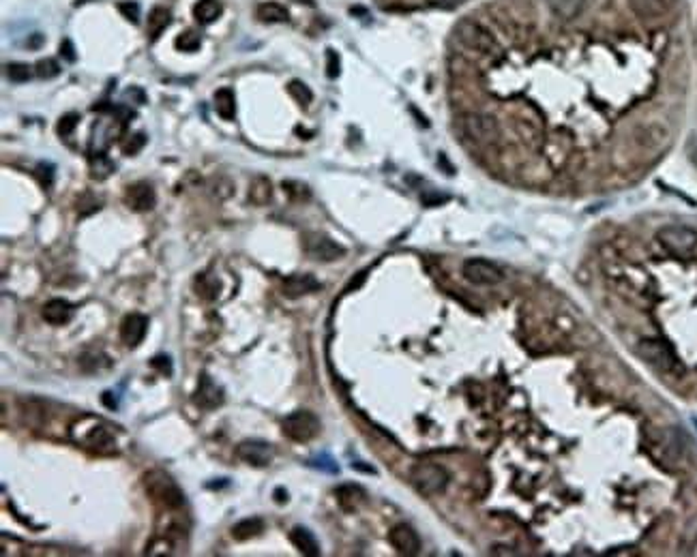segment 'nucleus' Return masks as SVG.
<instances>
[{
	"label": "nucleus",
	"mask_w": 697,
	"mask_h": 557,
	"mask_svg": "<svg viewBox=\"0 0 697 557\" xmlns=\"http://www.w3.org/2000/svg\"><path fill=\"white\" fill-rule=\"evenodd\" d=\"M41 41H43V37H41V35H32V39H30V41H26V43H28V47H39V45H41Z\"/></svg>",
	"instance_id": "obj_47"
},
{
	"label": "nucleus",
	"mask_w": 697,
	"mask_h": 557,
	"mask_svg": "<svg viewBox=\"0 0 697 557\" xmlns=\"http://www.w3.org/2000/svg\"><path fill=\"white\" fill-rule=\"evenodd\" d=\"M637 349L643 360H648L652 367L663 371V373H680V362L668 343H663L659 339H643Z\"/></svg>",
	"instance_id": "obj_6"
},
{
	"label": "nucleus",
	"mask_w": 697,
	"mask_h": 557,
	"mask_svg": "<svg viewBox=\"0 0 697 557\" xmlns=\"http://www.w3.org/2000/svg\"><path fill=\"white\" fill-rule=\"evenodd\" d=\"M410 482L423 495H438L447 488L449 474L442 465L436 463H416L410 469Z\"/></svg>",
	"instance_id": "obj_2"
},
{
	"label": "nucleus",
	"mask_w": 697,
	"mask_h": 557,
	"mask_svg": "<svg viewBox=\"0 0 697 557\" xmlns=\"http://www.w3.org/2000/svg\"><path fill=\"white\" fill-rule=\"evenodd\" d=\"M298 3H307V5H314L311 0H298Z\"/></svg>",
	"instance_id": "obj_49"
},
{
	"label": "nucleus",
	"mask_w": 697,
	"mask_h": 557,
	"mask_svg": "<svg viewBox=\"0 0 697 557\" xmlns=\"http://www.w3.org/2000/svg\"><path fill=\"white\" fill-rule=\"evenodd\" d=\"M7 77L15 84H24L30 79V66L24 62H11L7 64Z\"/></svg>",
	"instance_id": "obj_34"
},
{
	"label": "nucleus",
	"mask_w": 697,
	"mask_h": 557,
	"mask_svg": "<svg viewBox=\"0 0 697 557\" xmlns=\"http://www.w3.org/2000/svg\"><path fill=\"white\" fill-rule=\"evenodd\" d=\"M110 364H112V362H110V358L106 356L104 351H95V349H91V351L82 354V356H80V367H82L84 373H99V371L108 369Z\"/></svg>",
	"instance_id": "obj_26"
},
{
	"label": "nucleus",
	"mask_w": 697,
	"mask_h": 557,
	"mask_svg": "<svg viewBox=\"0 0 697 557\" xmlns=\"http://www.w3.org/2000/svg\"><path fill=\"white\" fill-rule=\"evenodd\" d=\"M91 176L93 178H97V180H104V178H108L112 172H114V163L104 155V153H97V155H93V159H91Z\"/></svg>",
	"instance_id": "obj_29"
},
{
	"label": "nucleus",
	"mask_w": 697,
	"mask_h": 557,
	"mask_svg": "<svg viewBox=\"0 0 697 557\" xmlns=\"http://www.w3.org/2000/svg\"><path fill=\"white\" fill-rule=\"evenodd\" d=\"M262 532H264V521L260 517H249V519H243L239 523H234L232 538L239 540V543H245V540H251V538L260 536Z\"/></svg>",
	"instance_id": "obj_19"
},
{
	"label": "nucleus",
	"mask_w": 697,
	"mask_h": 557,
	"mask_svg": "<svg viewBox=\"0 0 697 557\" xmlns=\"http://www.w3.org/2000/svg\"><path fill=\"white\" fill-rule=\"evenodd\" d=\"M659 240L670 251L685 256L697 247V232L685 225H668L659 230Z\"/></svg>",
	"instance_id": "obj_8"
},
{
	"label": "nucleus",
	"mask_w": 697,
	"mask_h": 557,
	"mask_svg": "<svg viewBox=\"0 0 697 557\" xmlns=\"http://www.w3.org/2000/svg\"><path fill=\"white\" fill-rule=\"evenodd\" d=\"M125 97H131V99H135V101H138V106H144V103H146V95H144V90H142V88H138V86H131V88H127Z\"/></svg>",
	"instance_id": "obj_45"
},
{
	"label": "nucleus",
	"mask_w": 697,
	"mask_h": 557,
	"mask_svg": "<svg viewBox=\"0 0 697 557\" xmlns=\"http://www.w3.org/2000/svg\"><path fill=\"white\" fill-rule=\"evenodd\" d=\"M309 465L316 467V469H322V471H329V474H337V471H339L337 463L329 457V454H320V457H314L309 461Z\"/></svg>",
	"instance_id": "obj_38"
},
{
	"label": "nucleus",
	"mask_w": 697,
	"mask_h": 557,
	"mask_svg": "<svg viewBox=\"0 0 697 557\" xmlns=\"http://www.w3.org/2000/svg\"><path fill=\"white\" fill-rule=\"evenodd\" d=\"M322 288V283L314 275H290L283 281V294L287 298H300L314 294Z\"/></svg>",
	"instance_id": "obj_16"
},
{
	"label": "nucleus",
	"mask_w": 697,
	"mask_h": 557,
	"mask_svg": "<svg viewBox=\"0 0 697 557\" xmlns=\"http://www.w3.org/2000/svg\"><path fill=\"white\" fill-rule=\"evenodd\" d=\"M273 197V184L266 176H256L249 184V199L256 206H266Z\"/></svg>",
	"instance_id": "obj_22"
},
{
	"label": "nucleus",
	"mask_w": 697,
	"mask_h": 557,
	"mask_svg": "<svg viewBox=\"0 0 697 557\" xmlns=\"http://www.w3.org/2000/svg\"><path fill=\"white\" fill-rule=\"evenodd\" d=\"M462 127L468 138L477 144H494L500 135V127L496 123V118H491L487 114H477V112L466 114L462 118Z\"/></svg>",
	"instance_id": "obj_7"
},
{
	"label": "nucleus",
	"mask_w": 697,
	"mask_h": 557,
	"mask_svg": "<svg viewBox=\"0 0 697 557\" xmlns=\"http://www.w3.org/2000/svg\"><path fill=\"white\" fill-rule=\"evenodd\" d=\"M60 56L67 62H75V47H73L71 39H62V43H60Z\"/></svg>",
	"instance_id": "obj_43"
},
{
	"label": "nucleus",
	"mask_w": 697,
	"mask_h": 557,
	"mask_svg": "<svg viewBox=\"0 0 697 557\" xmlns=\"http://www.w3.org/2000/svg\"><path fill=\"white\" fill-rule=\"evenodd\" d=\"M586 0H550V9L563 20H573L582 13Z\"/></svg>",
	"instance_id": "obj_25"
},
{
	"label": "nucleus",
	"mask_w": 697,
	"mask_h": 557,
	"mask_svg": "<svg viewBox=\"0 0 697 557\" xmlns=\"http://www.w3.org/2000/svg\"><path fill=\"white\" fill-rule=\"evenodd\" d=\"M148 330V317L142 313H129L121 322V339L127 347H138Z\"/></svg>",
	"instance_id": "obj_14"
},
{
	"label": "nucleus",
	"mask_w": 697,
	"mask_h": 557,
	"mask_svg": "<svg viewBox=\"0 0 697 557\" xmlns=\"http://www.w3.org/2000/svg\"><path fill=\"white\" fill-rule=\"evenodd\" d=\"M337 499L344 510H356L365 502V491L356 484H344L337 488Z\"/></svg>",
	"instance_id": "obj_21"
},
{
	"label": "nucleus",
	"mask_w": 697,
	"mask_h": 557,
	"mask_svg": "<svg viewBox=\"0 0 697 557\" xmlns=\"http://www.w3.org/2000/svg\"><path fill=\"white\" fill-rule=\"evenodd\" d=\"M388 543L393 545V549L399 555H416L421 551L418 534L410 525H405V523H399V525L388 532Z\"/></svg>",
	"instance_id": "obj_13"
},
{
	"label": "nucleus",
	"mask_w": 697,
	"mask_h": 557,
	"mask_svg": "<svg viewBox=\"0 0 697 557\" xmlns=\"http://www.w3.org/2000/svg\"><path fill=\"white\" fill-rule=\"evenodd\" d=\"M146 146V135L144 133H135V135H131V138L123 144V153L125 155H138L140 153V150Z\"/></svg>",
	"instance_id": "obj_36"
},
{
	"label": "nucleus",
	"mask_w": 697,
	"mask_h": 557,
	"mask_svg": "<svg viewBox=\"0 0 697 557\" xmlns=\"http://www.w3.org/2000/svg\"><path fill=\"white\" fill-rule=\"evenodd\" d=\"M43 319L52 326H62L73 317V305L64 298H52L43 305Z\"/></svg>",
	"instance_id": "obj_17"
},
{
	"label": "nucleus",
	"mask_w": 697,
	"mask_h": 557,
	"mask_svg": "<svg viewBox=\"0 0 697 557\" xmlns=\"http://www.w3.org/2000/svg\"><path fill=\"white\" fill-rule=\"evenodd\" d=\"M339 69H342V60H339L335 49H327V75L331 79H335L339 75Z\"/></svg>",
	"instance_id": "obj_39"
},
{
	"label": "nucleus",
	"mask_w": 697,
	"mask_h": 557,
	"mask_svg": "<svg viewBox=\"0 0 697 557\" xmlns=\"http://www.w3.org/2000/svg\"><path fill=\"white\" fill-rule=\"evenodd\" d=\"M78 121H80V114H75V112L64 114V116L60 118V121H58V127H56L58 135H62V138H67V135H71L73 129L78 127Z\"/></svg>",
	"instance_id": "obj_35"
},
{
	"label": "nucleus",
	"mask_w": 697,
	"mask_h": 557,
	"mask_svg": "<svg viewBox=\"0 0 697 557\" xmlns=\"http://www.w3.org/2000/svg\"><path fill=\"white\" fill-rule=\"evenodd\" d=\"M144 491L146 495L159 504L161 508L165 510H178L185 506V493L180 491V486L176 484V480L165 474L161 469H150L148 474H144L142 478Z\"/></svg>",
	"instance_id": "obj_1"
},
{
	"label": "nucleus",
	"mask_w": 697,
	"mask_h": 557,
	"mask_svg": "<svg viewBox=\"0 0 697 557\" xmlns=\"http://www.w3.org/2000/svg\"><path fill=\"white\" fill-rule=\"evenodd\" d=\"M455 35L466 47L474 49L481 54H491L496 49V41L491 37V32L474 20H462L455 26Z\"/></svg>",
	"instance_id": "obj_4"
},
{
	"label": "nucleus",
	"mask_w": 697,
	"mask_h": 557,
	"mask_svg": "<svg viewBox=\"0 0 697 557\" xmlns=\"http://www.w3.org/2000/svg\"><path fill=\"white\" fill-rule=\"evenodd\" d=\"M37 174H39L43 184H49V182H52V178H54V165L52 163H39L37 165Z\"/></svg>",
	"instance_id": "obj_42"
},
{
	"label": "nucleus",
	"mask_w": 697,
	"mask_h": 557,
	"mask_svg": "<svg viewBox=\"0 0 697 557\" xmlns=\"http://www.w3.org/2000/svg\"><path fill=\"white\" fill-rule=\"evenodd\" d=\"M125 201H127V206L131 210L146 212V210H150L152 206H155L157 195H155V189H152V184H148V182H135V184H131V187L127 189Z\"/></svg>",
	"instance_id": "obj_15"
},
{
	"label": "nucleus",
	"mask_w": 697,
	"mask_h": 557,
	"mask_svg": "<svg viewBox=\"0 0 697 557\" xmlns=\"http://www.w3.org/2000/svg\"><path fill=\"white\" fill-rule=\"evenodd\" d=\"M150 364L159 369L163 375H172V360H169V356H155L150 360Z\"/></svg>",
	"instance_id": "obj_41"
},
{
	"label": "nucleus",
	"mask_w": 697,
	"mask_h": 557,
	"mask_svg": "<svg viewBox=\"0 0 697 557\" xmlns=\"http://www.w3.org/2000/svg\"><path fill=\"white\" fill-rule=\"evenodd\" d=\"M305 251L320 262H335L346 256V249L324 234H309L307 240H305Z\"/></svg>",
	"instance_id": "obj_10"
},
{
	"label": "nucleus",
	"mask_w": 697,
	"mask_h": 557,
	"mask_svg": "<svg viewBox=\"0 0 697 557\" xmlns=\"http://www.w3.org/2000/svg\"><path fill=\"white\" fill-rule=\"evenodd\" d=\"M35 73L41 77V79H54L60 75V64L54 60V58H41L37 64H35Z\"/></svg>",
	"instance_id": "obj_32"
},
{
	"label": "nucleus",
	"mask_w": 697,
	"mask_h": 557,
	"mask_svg": "<svg viewBox=\"0 0 697 557\" xmlns=\"http://www.w3.org/2000/svg\"><path fill=\"white\" fill-rule=\"evenodd\" d=\"M290 540H292V545H294L303 555H307V557L320 555V545H318V540H316V536H314L307 528H294V530L290 532Z\"/></svg>",
	"instance_id": "obj_18"
},
{
	"label": "nucleus",
	"mask_w": 697,
	"mask_h": 557,
	"mask_svg": "<svg viewBox=\"0 0 697 557\" xmlns=\"http://www.w3.org/2000/svg\"><path fill=\"white\" fill-rule=\"evenodd\" d=\"M631 7L641 18H659L668 9V0H631Z\"/></svg>",
	"instance_id": "obj_28"
},
{
	"label": "nucleus",
	"mask_w": 697,
	"mask_h": 557,
	"mask_svg": "<svg viewBox=\"0 0 697 557\" xmlns=\"http://www.w3.org/2000/svg\"><path fill=\"white\" fill-rule=\"evenodd\" d=\"M256 13L262 22H268V24L287 22V9L281 7L279 3H262Z\"/></svg>",
	"instance_id": "obj_27"
},
{
	"label": "nucleus",
	"mask_w": 697,
	"mask_h": 557,
	"mask_svg": "<svg viewBox=\"0 0 697 557\" xmlns=\"http://www.w3.org/2000/svg\"><path fill=\"white\" fill-rule=\"evenodd\" d=\"M283 435L290 437L292 442H311L320 433V418L309 410H296L287 414L281 423Z\"/></svg>",
	"instance_id": "obj_3"
},
{
	"label": "nucleus",
	"mask_w": 697,
	"mask_h": 557,
	"mask_svg": "<svg viewBox=\"0 0 697 557\" xmlns=\"http://www.w3.org/2000/svg\"><path fill=\"white\" fill-rule=\"evenodd\" d=\"M287 92H290V97L296 101V103H300V106H309L311 99H314L309 86H307V84H303L300 79H292L290 84H287Z\"/></svg>",
	"instance_id": "obj_31"
},
{
	"label": "nucleus",
	"mask_w": 697,
	"mask_h": 557,
	"mask_svg": "<svg viewBox=\"0 0 697 557\" xmlns=\"http://www.w3.org/2000/svg\"><path fill=\"white\" fill-rule=\"evenodd\" d=\"M275 502H277V504H283V502H287V491H283L281 486H279V488H275Z\"/></svg>",
	"instance_id": "obj_46"
},
{
	"label": "nucleus",
	"mask_w": 697,
	"mask_h": 557,
	"mask_svg": "<svg viewBox=\"0 0 697 557\" xmlns=\"http://www.w3.org/2000/svg\"><path fill=\"white\" fill-rule=\"evenodd\" d=\"M693 159H695V163H697V142L693 144Z\"/></svg>",
	"instance_id": "obj_48"
},
{
	"label": "nucleus",
	"mask_w": 697,
	"mask_h": 557,
	"mask_svg": "<svg viewBox=\"0 0 697 557\" xmlns=\"http://www.w3.org/2000/svg\"><path fill=\"white\" fill-rule=\"evenodd\" d=\"M221 13H224V5H221L219 0H198L193 5V18L204 26L217 22L221 18Z\"/></svg>",
	"instance_id": "obj_20"
},
{
	"label": "nucleus",
	"mask_w": 697,
	"mask_h": 557,
	"mask_svg": "<svg viewBox=\"0 0 697 557\" xmlns=\"http://www.w3.org/2000/svg\"><path fill=\"white\" fill-rule=\"evenodd\" d=\"M169 24V11L165 7H155L148 13V22H146V32L150 39H157L161 32L167 28Z\"/></svg>",
	"instance_id": "obj_24"
},
{
	"label": "nucleus",
	"mask_w": 697,
	"mask_h": 557,
	"mask_svg": "<svg viewBox=\"0 0 697 557\" xmlns=\"http://www.w3.org/2000/svg\"><path fill=\"white\" fill-rule=\"evenodd\" d=\"M215 110L224 121H234L236 116V97L232 88H219L215 92Z\"/></svg>",
	"instance_id": "obj_23"
},
{
	"label": "nucleus",
	"mask_w": 697,
	"mask_h": 557,
	"mask_svg": "<svg viewBox=\"0 0 697 557\" xmlns=\"http://www.w3.org/2000/svg\"><path fill=\"white\" fill-rule=\"evenodd\" d=\"M200 45H202V39L193 30H187V32H182V35L176 37V47L180 49V52H196V49H200Z\"/></svg>",
	"instance_id": "obj_33"
},
{
	"label": "nucleus",
	"mask_w": 697,
	"mask_h": 557,
	"mask_svg": "<svg viewBox=\"0 0 697 557\" xmlns=\"http://www.w3.org/2000/svg\"><path fill=\"white\" fill-rule=\"evenodd\" d=\"M196 288H198V294H200L202 298L215 300L217 294H219V288H221V285H219L217 279H213V277H209V275H200V277L196 279Z\"/></svg>",
	"instance_id": "obj_30"
},
{
	"label": "nucleus",
	"mask_w": 697,
	"mask_h": 557,
	"mask_svg": "<svg viewBox=\"0 0 697 557\" xmlns=\"http://www.w3.org/2000/svg\"><path fill=\"white\" fill-rule=\"evenodd\" d=\"M449 197L447 195H442V193H436V191H427L423 195V204L425 206H438L442 204V201H447Z\"/></svg>",
	"instance_id": "obj_44"
},
{
	"label": "nucleus",
	"mask_w": 697,
	"mask_h": 557,
	"mask_svg": "<svg viewBox=\"0 0 697 557\" xmlns=\"http://www.w3.org/2000/svg\"><path fill=\"white\" fill-rule=\"evenodd\" d=\"M283 191L294 197V199H307L309 197V189L305 187V184H298V182H283Z\"/></svg>",
	"instance_id": "obj_40"
},
{
	"label": "nucleus",
	"mask_w": 697,
	"mask_h": 557,
	"mask_svg": "<svg viewBox=\"0 0 697 557\" xmlns=\"http://www.w3.org/2000/svg\"><path fill=\"white\" fill-rule=\"evenodd\" d=\"M236 457L253 467H266L273 461V446L262 440H245L236 446Z\"/></svg>",
	"instance_id": "obj_11"
},
{
	"label": "nucleus",
	"mask_w": 697,
	"mask_h": 557,
	"mask_svg": "<svg viewBox=\"0 0 697 557\" xmlns=\"http://www.w3.org/2000/svg\"><path fill=\"white\" fill-rule=\"evenodd\" d=\"M226 401L224 388H221L209 373H202L198 380V388L193 393V403L202 410H215Z\"/></svg>",
	"instance_id": "obj_12"
},
{
	"label": "nucleus",
	"mask_w": 697,
	"mask_h": 557,
	"mask_svg": "<svg viewBox=\"0 0 697 557\" xmlns=\"http://www.w3.org/2000/svg\"><path fill=\"white\" fill-rule=\"evenodd\" d=\"M71 433L80 444L88 448H112L114 446V435L110 427L95 418H84L82 423L73 425Z\"/></svg>",
	"instance_id": "obj_5"
},
{
	"label": "nucleus",
	"mask_w": 697,
	"mask_h": 557,
	"mask_svg": "<svg viewBox=\"0 0 697 557\" xmlns=\"http://www.w3.org/2000/svg\"><path fill=\"white\" fill-rule=\"evenodd\" d=\"M462 273L474 285H496L502 281V270L494 262L483 260V258L466 260L462 266Z\"/></svg>",
	"instance_id": "obj_9"
},
{
	"label": "nucleus",
	"mask_w": 697,
	"mask_h": 557,
	"mask_svg": "<svg viewBox=\"0 0 697 557\" xmlns=\"http://www.w3.org/2000/svg\"><path fill=\"white\" fill-rule=\"evenodd\" d=\"M118 11H121V15L125 20H129L133 24L140 22V5L133 3V0H125V3H121L118 5Z\"/></svg>",
	"instance_id": "obj_37"
}]
</instances>
